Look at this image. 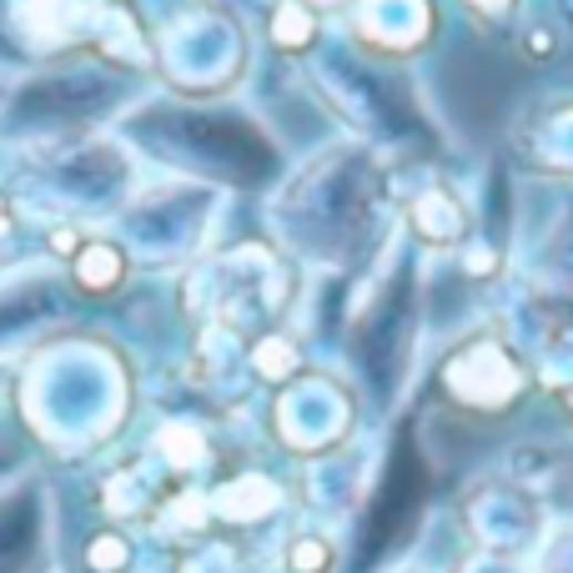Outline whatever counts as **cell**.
Wrapping results in <instances>:
<instances>
[{
	"label": "cell",
	"instance_id": "cell-1",
	"mask_svg": "<svg viewBox=\"0 0 573 573\" xmlns=\"http://www.w3.org/2000/svg\"><path fill=\"white\" fill-rule=\"evenodd\" d=\"M111 559H121V549H111V543H101V549H96V563H111Z\"/></svg>",
	"mask_w": 573,
	"mask_h": 573
}]
</instances>
